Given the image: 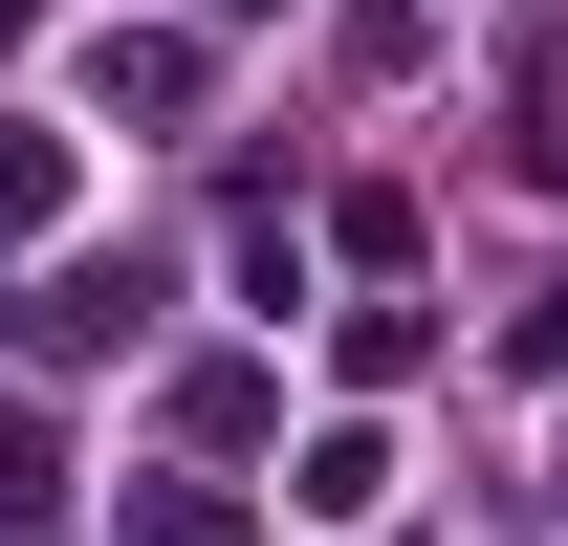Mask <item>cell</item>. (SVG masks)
<instances>
[{
    "instance_id": "4",
    "label": "cell",
    "mask_w": 568,
    "mask_h": 546,
    "mask_svg": "<svg viewBox=\"0 0 568 546\" xmlns=\"http://www.w3.org/2000/svg\"><path fill=\"white\" fill-rule=\"evenodd\" d=\"M110 546H241V503H219V481H132V503H110Z\"/></svg>"
},
{
    "instance_id": "5",
    "label": "cell",
    "mask_w": 568,
    "mask_h": 546,
    "mask_svg": "<svg viewBox=\"0 0 568 546\" xmlns=\"http://www.w3.org/2000/svg\"><path fill=\"white\" fill-rule=\"evenodd\" d=\"M44 481H67V459H44V415L0 394V525H22V503H44Z\"/></svg>"
},
{
    "instance_id": "1",
    "label": "cell",
    "mask_w": 568,
    "mask_h": 546,
    "mask_svg": "<svg viewBox=\"0 0 568 546\" xmlns=\"http://www.w3.org/2000/svg\"><path fill=\"white\" fill-rule=\"evenodd\" d=\"M132 328H153V263H67L44 306H22V350H44V372H88V350H132Z\"/></svg>"
},
{
    "instance_id": "3",
    "label": "cell",
    "mask_w": 568,
    "mask_h": 546,
    "mask_svg": "<svg viewBox=\"0 0 568 546\" xmlns=\"http://www.w3.org/2000/svg\"><path fill=\"white\" fill-rule=\"evenodd\" d=\"M44 219H67V132H44V110H0V241H44Z\"/></svg>"
},
{
    "instance_id": "6",
    "label": "cell",
    "mask_w": 568,
    "mask_h": 546,
    "mask_svg": "<svg viewBox=\"0 0 568 546\" xmlns=\"http://www.w3.org/2000/svg\"><path fill=\"white\" fill-rule=\"evenodd\" d=\"M525 372H568V284H547V306H525Z\"/></svg>"
},
{
    "instance_id": "2",
    "label": "cell",
    "mask_w": 568,
    "mask_h": 546,
    "mask_svg": "<svg viewBox=\"0 0 568 546\" xmlns=\"http://www.w3.org/2000/svg\"><path fill=\"white\" fill-rule=\"evenodd\" d=\"M284 503H306V525H372V503H394V437H372V415H351V437H306Z\"/></svg>"
},
{
    "instance_id": "7",
    "label": "cell",
    "mask_w": 568,
    "mask_h": 546,
    "mask_svg": "<svg viewBox=\"0 0 568 546\" xmlns=\"http://www.w3.org/2000/svg\"><path fill=\"white\" fill-rule=\"evenodd\" d=\"M219 22H263V0H219Z\"/></svg>"
}]
</instances>
